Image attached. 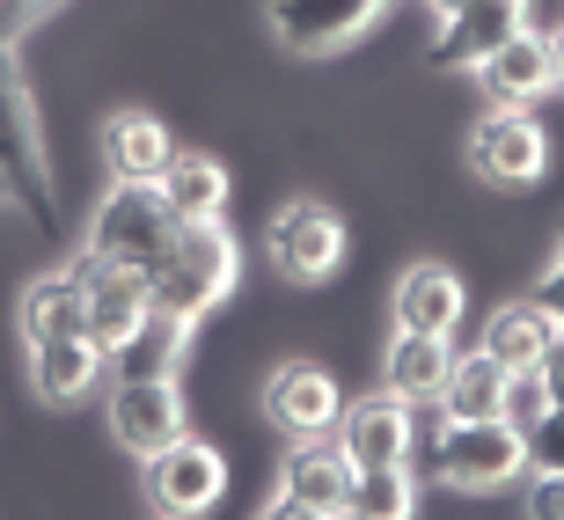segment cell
I'll list each match as a JSON object with an SVG mask.
<instances>
[{"instance_id": "6da1fadb", "label": "cell", "mask_w": 564, "mask_h": 520, "mask_svg": "<svg viewBox=\"0 0 564 520\" xmlns=\"http://www.w3.org/2000/svg\"><path fill=\"white\" fill-rule=\"evenodd\" d=\"M0 191L37 235H59V184H52V140H44L37 96L22 82L15 44H0Z\"/></svg>"}, {"instance_id": "7a4b0ae2", "label": "cell", "mask_w": 564, "mask_h": 520, "mask_svg": "<svg viewBox=\"0 0 564 520\" xmlns=\"http://www.w3.org/2000/svg\"><path fill=\"white\" fill-rule=\"evenodd\" d=\"M235 279H242V250H235L228 220H176L162 264L147 271V286H154V315L184 323V331H198V323L228 301Z\"/></svg>"}, {"instance_id": "3957f363", "label": "cell", "mask_w": 564, "mask_h": 520, "mask_svg": "<svg viewBox=\"0 0 564 520\" xmlns=\"http://www.w3.org/2000/svg\"><path fill=\"white\" fill-rule=\"evenodd\" d=\"M176 235V213H169L162 184H132V176H110V191L88 213V242L82 257L96 264H126V271H154Z\"/></svg>"}, {"instance_id": "277c9868", "label": "cell", "mask_w": 564, "mask_h": 520, "mask_svg": "<svg viewBox=\"0 0 564 520\" xmlns=\"http://www.w3.org/2000/svg\"><path fill=\"white\" fill-rule=\"evenodd\" d=\"M425 469L447 491H499V484H513L528 469V433L506 425V418H440Z\"/></svg>"}, {"instance_id": "5b68a950", "label": "cell", "mask_w": 564, "mask_h": 520, "mask_svg": "<svg viewBox=\"0 0 564 520\" xmlns=\"http://www.w3.org/2000/svg\"><path fill=\"white\" fill-rule=\"evenodd\" d=\"M345 250H352V235L323 198H286L264 220V257H272V271L286 286H330L345 271Z\"/></svg>"}, {"instance_id": "8992f818", "label": "cell", "mask_w": 564, "mask_h": 520, "mask_svg": "<svg viewBox=\"0 0 564 520\" xmlns=\"http://www.w3.org/2000/svg\"><path fill=\"white\" fill-rule=\"evenodd\" d=\"M140 484H147V506L162 520H206L213 506L228 499V455L213 440L184 433V440H169L162 455L140 462Z\"/></svg>"}, {"instance_id": "52a82bcc", "label": "cell", "mask_w": 564, "mask_h": 520, "mask_svg": "<svg viewBox=\"0 0 564 520\" xmlns=\"http://www.w3.org/2000/svg\"><path fill=\"white\" fill-rule=\"evenodd\" d=\"M469 169H477L491 191H528L543 184L550 169V132L535 110H484L477 126H469Z\"/></svg>"}, {"instance_id": "ba28073f", "label": "cell", "mask_w": 564, "mask_h": 520, "mask_svg": "<svg viewBox=\"0 0 564 520\" xmlns=\"http://www.w3.org/2000/svg\"><path fill=\"white\" fill-rule=\"evenodd\" d=\"M184 433H191V411H184V381L176 375H118L110 381V440L126 455L147 462Z\"/></svg>"}, {"instance_id": "9c48e42d", "label": "cell", "mask_w": 564, "mask_h": 520, "mask_svg": "<svg viewBox=\"0 0 564 520\" xmlns=\"http://www.w3.org/2000/svg\"><path fill=\"white\" fill-rule=\"evenodd\" d=\"M74 264H82V293H88V345L118 359L154 323V286H147V271L126 264H96V257H74Z\"/></svg>"}, {"instance_id": "30bf717a", "label": "cell", "mask_w": 564, "mask_h": 520, "mask_svg": "<svg viewBox=\"0 0 564 520\" xmlns=\"http://www.w3.org/2000/svg\"><path fill=\"white\" fill-rule=\"evenodd\" d=\"M337 447L352 455V469H389V462L419 455V403H403L397 389H367L337 411Z\"/></svg>"}, {"instance_id": "8fae6325", "label": "cell", "mask_w": 564, "mask_h": 520, "mask_svg": "<svg viewBox=\"0 0 564 520\" xmlns=\"http://www.w3.org/2000/svg\"><path fill=\"white\" fill-rule=\"evenodd\" d=\"M257 411H264V425L286 433V440H323V433H337L345 396H337L330 367H315V359H279L272 375H264Z\"/></svg>"}, {"instance_id": "7c38bea8", "label": "cell", "mask_w": 564, "mask_h": 520, "mask_svg": "<svg viewBox=\"0 0 564 520\" xmlns=\"http://www.w3.org/2000/svg\"><path fill=\"white\" fill-rule=\"evenodd\" d=\"M389 0H264V15H272V37L286 44L293 59H330L345 52L352 37H367L381 22Z\"/></svg>"}, {"instance_id": "4fadbf2b", "label": "cell", "mask_w": 564, "mask_h": 520, "mask_svg": "<svg viewBox=\"0 0 564 520\" xmlns=\"http://www.w3.org/2000/svg\"><path fill=\"white\" fill-rule=\"evenodd\" d=\"M528 15H535V0H462L455 15H440L433 22V44H425V59L433 66H469L477 74L491 52H499L506 37H521L528 30Z\"/></svg>"}, {"instance_id": "5bb4252c", "label": "cell", "mask_w": 564, "mask_h": 520, "mask_svg": "<svg viewBox=\"0 0 564 520\" xmlns=\"http://www.w3.org/2000/svg\"><path fill=\"white\" fill-rule=\"evenodd\" d=\"M389 308H397V331H425V337H455L462 331V308H469V286H462L455 264H419L397 271V293H389Z\"/></svg>"}, {"instance_id": "9a60e30c", "label": "cell", "mask_w": 564, "mask_h": 520, "mask_svg": "<svg viewBox=\"0 0 564 520\" xmlns=\"http://www.w3.org/2000/svg\"><path fill=\"white\" fill-rule=\"evenodd\" d=\"M477 82H484V104L535 110L550 88H557V74H550V30H535V22H528L521 37H506L499 52L477 66Z\"/></svg>"}, {"instance_id": "2e32d148", "label": "cell", "mask_w": 564, "mask_h": 520, "mask_svg": "<svg viewBox=\"0 0 564 520\" xmlns=\"http://www.w3.org/2000/svg\"><path fill=\"white\" fill-rule=\"evenodd\" d=\"M352 455L337 447V433H323V440H293L286 447V462H279V491L286 499H301V506H315V513H337L345 520V506H352Z\"/></svg>"}, {"instance_id": "e0dca14e", "label": "cell", "mask_w": 564, "mask_h": 520, "mask_svg": "<svg viewBox=\"0 0 564 520\" xmlns=\"http://www.w3.org/2000/svg\"><path fill=\"white\" fill-rule=\"evenodd\" d=\"M15 331H22V345H52V337H88L82 264L30 279V286H22V301H15Z\"/></svg>"}, {"instance_id": "ac0fdd59", "label": "cell", "mask_w": 564, "mask_h": 520, "mask_svg": "<svg viewBox=\"0 0 564 520\" xmlns=\"http://www.w3.org/2000/svg\"><path fill=\"white\" fill-rule=\"evenodd\" d=\"M557 337H564V323L521 293V301H499V308L484 315V337H477V345L499 359L506 375H521V367H543V359L557 353Z\"/></svg>"}, {"instance_id": "d6986e66", "label": "cell", "mask_w": 564, "mask_h": 520, "mask_svg": "<svg viewBox=\"0 0 564 520\" xmlns=\"http://www.w3.org/2000/svg\"><path fill=\"white\" fill-rule=\"evenodd\" d=\"M447 367H455V345L425 331H389V353H381V389H397L403 403H440L447 389Z\"/></svg>"}, {"instance_id": "ffe728a7", "label": "cell", "mask_w": 564, "mask_h": 520, "mask_svg": "<svg viewBox=\"0 0 564 520\" xmlns=\"http://www.w3.org/2000/svg\"><path fill=\"white\" fill-rule=\"evenodd\" d=\"M104 367L110 359L88 345V337H52V345H30V389L44 403H88L104 389Z\"/></svg>"}, {"instance_id": "44dd1931", "label": "cell", "mask_w": 564, "mask_h": 520, "mask_svg": "<svg viewBox=\"0 0 564 520\" xmlns=\"http://www.w3.org/2000/svg\"><path fill=\"white\" fill-rule=\"evenodd\" d=\"M154 184H162V198H169L176 220H228L235 176H228V162H213V154H184V147H176Z\"/></svg>"}, {"instance_id": "7402d4cb", "label": "cell", "mask_w": 564, "mask_h": 520, "mask_svg": "<svg viewBox=\"0 0 564 520\" xmlns=\"http://www.w3.org/2000/svg\"><path fill=\"white\" fill-rule=\"evenodd\" d=\"M104 154H110V176H132V184H154L169 169V154H176V140H169V126L154 118V110H118L104 126Z\"/></svg>"}, {"instance_id": "603a6c76", "label": "cell", "mask_w": 564, "mask_h": 520, "mask_svg": "<svg viewBox=\"0 0 564 520\" xmlns=\"http://www.w3.org/2000/svg\"><path fill=\"white\" fill-rule=\"evenodd\" d=\"M440 418H499L506 411V367L491 353H455V367H447V389H440L433 403Z\"/></svg>"}, {"instance_id": "cb8c5ba5", "label": "cell", "mask_w": 564, "mask_h": 520, "mask_svg": "<svg viewBox=\"0 0 564 520\" xmlns=\"http://www.w3.org/2000/svg\"><path fill=\"white\" fill-rule=\"evenodd\" d=\"M345 520H419V469L389 462V469H359Z\"/></svg>"}, {"instance_id": "d4e9b609", "label": "cell", "mask_w": 564, "mask_h": 520, "mask_svg": "<svg viewBox=\"0 0 564 520\" xmlns=\"http://www.w3.org/2000/svg\"><path fill=\"white\" fill-rule=\"evenodd\" d=\"M184 345H191V331H184V323L154 315V323H147V331L132 337L126 353L110 359V367H118V375H176V367H184Z\"/></svg>"}, {"instance_id": "484cf974", "label": "cell", "mask_w": 564, "mask_h": 520, "mask_svg": "<svg viewBox=\"0 0 564 520\" xmlns=\"http://www.w3.org/2000/svg\"><path fill=\"white\" fill-rule=\"evenodd\" d=\"M557 411V381H550V367H521V375H506V425H543V418Z\"/></svg>"}, {"instance_id": "4316f807", "label": "cell", "mask_w": 564, "mask_h": 520, "mask_svg": "<svg viewBox=\"0 0 564 520\" xmlns=\"http://www.w3.org/2000/svg\"><path fill=\"white\" fill-rule=\"evenodd\" d=\"M521 513L528 520H564V469H528Z\"/></svg>"}, {"instance_id": "83f0119b", "label": "cell", "mask_w": 564, "mask_h": 520, "mask_svg": "<svg viewBox=\"0 0 564 520\" xmlns=\"http://www.w3.org/2000/svg\"><path fill=\"white\" fill-rule=\"evenodd\" d=\"M528 469H564V403L543 425H528Z\"/></svg>"}, {"instance_id": "f1b7e54d", "label": "cell", "mask_w": 564, "mask_h": 520, "mask_svg": "<svg viewBox=\"0 0 564 520\" xmlns=\"http://www.w3.org/2000/svg\"><path fill=\"white\" fill-rule=\"evenodd\" d=\"M52 8H59V0H0V44H15L22 30H37Z\"/></svg>"}, {"instance_id": "f546056e", "label": "cell", "mask_w": 564, "mask_h": 520, "mask_svg": "<svg viewBox=\"0 0 564 520\" xmlns=\"http://www.w3.org/2000/svg\"><path fill=\"white\" fill-rule=\"evenodd\" d=\"M528 301H535V308H550L564 323V242H557V257H550L543 271H535V286H528Z\"/></svg>"}, {"instance_id": "4dcf8cb0", "label": "cell", "mask_w": 564, "mask_h": 520, "mask_svg": "<svg viewBox=\"0 0 564 520\" xmlns=\"http://www.w3.org/2000/svg\"><path fill=\"white\" fill-rule=\"evenodd\" d=\"M257 520H337V513H315V506H301V499H286V491H272V506Z\"/></svg>"}, {"instance_id": "1f68e13d", "label": "cell", "mask_w": 564, "mask_h": 520, "mask_svg": "<svg viewBox=\"0 0 564 520\" xmlns=\"http://www.w3.org/2000/svg\"><path fill=\"white\" fill-rule=\"evenodd\" d=\"M550 74H557V88H564V22L550 30Z\"/></svg>"}, {"instance_id": "d6a6232c", "label": "cell", "mask_w": 564, "mask_h": 520, "mask_svg": "<svg viewBox=\"0 0 564 520\" xmlns=\"http://www.w3.org/2000/svg\"><path fill=\"white\" fill-rule=\"evenodd\" d=\"M543 367H550V381H557V403H564V337H557V353H550Z\"/></svg>"}, {"instance_id": "836d02e7", "label": "cell", "mask_w": 564, "mask_h": 520, "mask_svg": "<svg viewBox=\"0 0 564 520\" xmlns=\"http://www.w3.org/2000/svg\"><path fill=\"white\" fill-rule=\"evenodd\" d=\"M425 8H433V22H440V15H455V8H462V0H425Z\"/></svg>"}]
</instances>
